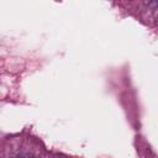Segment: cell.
Segmentation results:
<instances>
[{
  "label": "cell",
  "instance_id": "obj_1",
  "mask_svg": "<svg viewBox=\"0 0 158 158\" xmlns=\"http://www.w3.org/2000/svg\"><path fill=\"white\" fill-rule=\"evenodd\" d=\"M23 158H32V157H31V156H25Z\"/></svg>",
  "mask_w": 158,
  "mask_h": 158
},
{
  "label": "cell",
  "instance_id": "obj_2",
  "mask_svg": "<svg viewBox=\"0 0 158 158\" xmlns=\"http://www.w3.org/2000/svg\"><path fill=\"white\" fill-rule=\"evenodd\" d=\"M11 158H16V157H11Z\"/></svg>",
  "mask_w": 158,
  "mask_h": 158
}]
</instances>
